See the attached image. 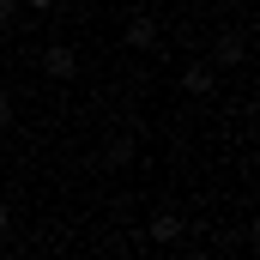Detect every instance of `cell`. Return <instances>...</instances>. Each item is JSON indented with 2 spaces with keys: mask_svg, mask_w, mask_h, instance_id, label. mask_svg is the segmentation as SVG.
<instances>
[{
  "mask_svg": "<svg viewBox=\"0 0 260 260\" xmlns=\"http://www.w3.org/2000/svg\"><path fill=\"white\" fill-rule=\"evenodd\" d=\"M43 73H49V79H73V73H79V55H73L67 43H49V49H43Z\"/></svg>",
  "mask_w": 260,
  "mask_h": 260,
  "instance_id": "obj_1",
  "label": "cell"
},
{
  "mask_svg": "<svg viewBox=\"0 0 260 260\" xmlns=\"http://www.w3.org/2000/svg\"><path fill=\"white\" fill-rule=\"evenodd\" d=\"M127 49H157V18H127Z\"/></svg>",
  "mask_w": 260,
  "mask_h": 260,
  "instance_id": "obj_2",
  "label": "cell"
},
{
  "mask_svg": "<svg viewBox=\"0 0 260 260\" xmlns=\"http://www.w3.org/2000/svg\"><path fill=\"white\" fill-rule=\"evenodd\" d=\"M176 236H182V218L176 212H157L151 218V242H176Z\"/></svg>",
  "mask_w": 260,
  "mask_h": 260,
  "instance_id": "obj_3",
  "label": "cell"
},
{
  "mask_svg": "<svg viewBox=\"0 0 260 260\" xmlns=\"http://www.w3.org/2000/svg\"><path fill=\"white\" fill-rule=\"evenodd\" d=\"M182 91L206 97V91H212V67H188V73H182Z\"/></svg>",
  "mask_w": 260,
  "mask_h": 260,
  "instance_id": "obj_4",
  "label": "cell"
},
{
  "mask_svg": "<svg viewBox=\"0 0 260 260\" xmlns=\"http://www.w3.org/2000/svg\"><path fill=\"white\" fill-rule=\"evenodd\" d=\"M212 61H242V37H218V49H212Z\"/></svg>",
  "mask_w": 260,
  "mask_h": 260,
  "instance_id": "obj_5",
  "label": "cell"
},
{
  "mask_svg": "<svg viewBox=\"0 0 260 260\" xmlns=\"http://www.w3.org/2000/svg\"><path fill=\"white\" fill-rule=\"evenodd\" d=\"M12 12H18V0H0V24H12Z\"/></svg>",
  "mask_w": 260,
  "mask_h": 260,
  "instance_id": "obj_6",
  "label": "cell"
},
{
  "mask_svg": "<svg viewBox=\"0 0 260 260\" xmlns=\"http://www.w3.org/2000/svg\"><path fill=\"white\" fill-rule=\"evenodd\" d=\"M6 230H12V206L0 200V236H6Z\"/></svg>",
  "mask_w": 260,
  "mask_h": 260,
  "instance_id": "obj_7",
  "label": "cell"
},
{
  "mask_svg": "<svg viewBox=\"0 0 260 260\" xmlns=\"http://www.w3.org/2000/svg\"><path fill=\"white\" fill-rule=\"evenodd\" d=\"M6 121H12V97L0 91V127H6Z\"/></svg>",
  "mask_w": 260,
  "mask_h": 260,
  "instance_id": "obj_8",
  "label": "cell"
},
{
  "mask_svg": "<svg viewBox=\"0 0 260 260\" xmlns=\"http://www.w3.org/2000/svg\"><path fill=\"white\" fill-rule=\"evenodd\" d=\"M24 6H30V12H49V6H55V0H24Z\"/></svg>",
  "mask_w": 260,
  "mask_h": 260,
  "instance_id": "obj_9",
  "label": "cell"
}]
</instances>
